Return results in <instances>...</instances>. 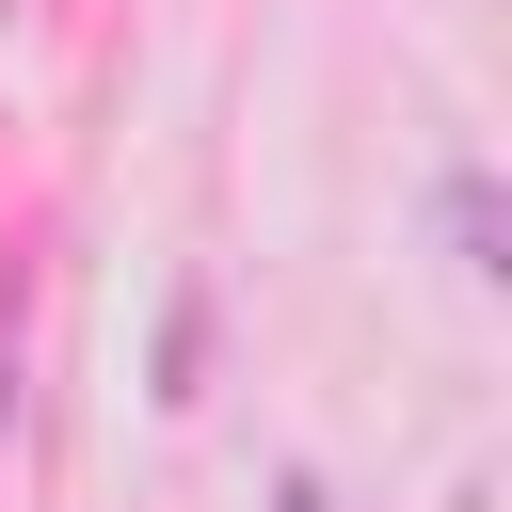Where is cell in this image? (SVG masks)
<instances>
[{"label": "cell", "mask_w": 512, "mask_h": 512, "mask_svg": "<svg viewBox=\"0 0 512 512\" xmlns=\"http://www.w3.org/2000/svg\"><path fill=\"white\" fill-rule=\"evenodd\" d=\"M192 368H208V304H176V320H160V400H192Z\"/></svg>", "instance_id": "cell-2"}, {"label": "cell", "mask_w": 512, "mask_h": 512, "mask_svg": "<svg viewBox=\"0 0 512 512\" xmlns=\"http://www.w3.org/2000/svg\"><path fill=\"white\" fill-rule=\"evenodd\" d=\"M432 240H448V272H512V256H496V176H480V160L432 176Z\"/></svg>", "instance_id": "cell-1"}]
</instances>
